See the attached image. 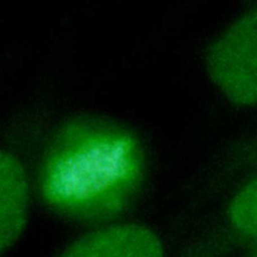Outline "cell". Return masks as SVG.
<instances>
[{
    "instance_id": "cell-3",
    "label": "cell",
    "mask_w": 257,
    "mask_h": 257,
    "mask_svg": "<svg viewBox=\"0 0 257 257\" xmlns=\"http://www.w3.org/2000/svg\"><path fill=\"white\" fill-rule=\"evenodd\" d=\"M61 257H163L158 236L139 225L95 231L74 243Z\"/></svg>"
},
{
    "instance_id": "cell-4",
    "label": "cell",
    "mask_w": 257,
    "mask_h": 257,
    "mask_svg": "<svg viewBox=\"0 0 257 257\" xmlns=\"http://www.w3.org/2000/svg\"><path fill=\"white\" fill-rule=\"evenodd\" d=\"M0 242L1 250L11 247L25 224L28 183L19 161L2 152L0 158Z\"/></svg>"
},
{
    "instance_id": "cell-5",
    "label": "cell",
    "mask_w": 257,
    "mask_h": 257,
    "mask_svg": "<svg viewBox=\"0 0 257 257\" xmlns=\"http://www.w3.org/2000/svg\"><path fill=\"white\" fill-rule=\"evenodd\" d=\"M229 216L238 231L257 236V178L235 196L229 209Z\"/></svg>"
},
{
    "instance_id": "cell-6",
    "label": "cell",
    "mask_w": 257,
    "mask_h": 257,
    "mask_svg": "<svg viewBox=\"0 0 257 257\" xmlns=\"http://www.w3.org/2000/svg\"><path fill=\"white\" fill-rule=\"evenodd\" d=\"M256 257H257V255H256Z\"/></svg>"
},
{
    "instance_id": "cell-1",
    "label": "cell",
    "mask_w": 257,
    "mask_h": 257,
    "mask_svg": "<svg viewBox=\"0 0 257 257\" xmlns=\"http://www.w3.org/2000/svg\"><path fill=\"white\" fill-rule=\"evenodd\" d=\"M145 174V155L127 128L81 116L54 134L41 162L40 192L58 213L82 222H101L123 211Z\"/></svg>"
},
{
    "instance_id": "cell-2",
    "label": "cell",
    "mask_w": 257,
    "mask_h": 257,
    "mask_svg": "<svg viewBox=\"0 0 257 257\" xmlns=\"http://www.w3.org/2000/svg\"><path fill=\"white\" fill-rule=\"evenodd\" d=\"M205 63L229 100L241 105L257 103V8L236 19L210 44Z\"/></svg>"
}]
</instances>
